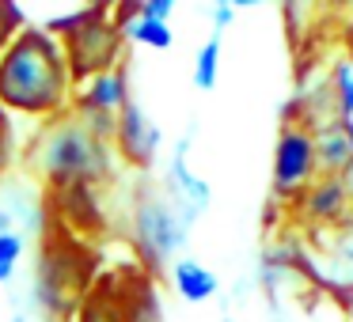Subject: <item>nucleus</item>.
Segmentation results:
<instances>
[{"label":"nucleus","mask_w":353,"mask_h":322,"mask_svg":"<svg viewBox=\"0 0 353 322\" xmlns=\"http://www.w3.org/2000/svg\"><path fill=\"white\" fill-rule=\"evenodd\" d=\"M125 42H137V46H148V50H168L171 46V27L168 23H156V19H133L125 27Z\"/></svg>","instance_id":"obj_17"},{"label":"nucleus","mask_w":353,"mask_h":322,"mask_svg":"<svg viewBox=\"0 0 353 322\" xmlns=\"http://www.w3.org/2000/svg\"><path fill=\"white\" fill-rule=\"evenodd\" d=\"M216 72H221V34H213V39L198 50V57H194V84H198L201 92H209V87L216 84Z\"/></svg>","instance_id":"obj_18"},{"label":"nucleus","mask_w":353,"mask_h":322,"mask_svg":"<svg viewBox=\"0 0 353 322\" xmlns=\"http://www.w3.org/2000/svg\"><path fill=\"white\" fill-rule=\"evenodd\" d=\"M304 273L330 296L353 288V216L334 228L304 231Z\"/></svg>","instance_id":"obj_6"},{"label":"nucleus","mask_w":353,"mask_h":322,"mask_svg":"<svg viewBox=\"0 0 353 322\" xmlns=\"http://www.w3.org/2000/svg\"><path fill=\"white\" fill-rule=\"evenodd\" d=\"M103 8H107V4H84V8H77V12H57V16H50L46 23H42V31H46L50 39L65 42V39H72L84 23H92Z\"/></svg>","instance_id":"obj_16"},{"label":"nucleus","mask_w":353,"mask_h":322,"mask_svg":"<svg viewBox=\"0 0 353 322\" xmlns=\"http://www.w3.org/2000/svg\"><path fill=\"white\" fill-rule=\"evenodd\" d=\"M338 299H342L345 314H350V319H353V288H350V292H342V296H338Z\"/></svg>","instance_id":"obj_27"},{"label":"nucleus","mask_w":353,"mask_h":322,"mask_svg":"<svg viewBox=\"0 0 353 322\" xmlns=\"http://www.w3.org/2000/svg\"><path fill=\"white\" fill-rule=\"evenodd\" d=\"M19 258H23V235H16V231L0 235V281H8L16 273Z\"/></svg>","instance_id":"obj_23"},{"label":"nucleus","mask_w":353,"mask_h":322,"mask_svg":"<svg viewBox=\"0 0 353 322\" xmlns=\"http://www.w3.org/2000/svg\"><path fill=\"white\" fill-rule=\"evenodd\" d=\"M330 34H334V54L345 57V61H353V8H338L334 12Z\"/></svg>","instance_id":"obj_21"},{"label":"nucleus","mask_w":353,"mask_h":322,"mask_svg":"<svg viewBox=\"0 0 353 322\" xmlns=\"http://www.w3.org/2000/svg\"><path fill=\"white\" fill-rule=\"evenodd\" d=\"M292 224L300 231H319V228H334L345 216H353V205L342 190V178H327L319 175L296 201H292Z\"/></svg>","instance_id":"obj_10"},{"label":"nucleus","mask_w":353,"mask_h":322,"mask_svg":"<svg viewBox=\"0 0 353 322\" xmlns=\"http://www.w3.org/2000/svg\"><path fill=\"white\" fill-rule=\"evenodd\" d=\"M327 80H330V95H334L338 122H350L353 118V61L334 54V61L327 65Z\"/></svg>","instance_id":"obj_15"},{"label":"nucleus","mask_w":353,"mask_h":322,"mask_svg":"<svg viewBox=\"0 0 353 322\" xmlns=\"http://www.w3.org/2000/svg\"><path fill=\"white\" fill-rule=\"evenodd\" d=\"M312 137H315V167H319V175L338 178L353 163V148H350L342 122L319 125V129H312Z\"/></svg>","instance_id":"obj_13"},{"label":"nucleus","mask_w":353,"mask_h":322,"mask_svg":"<svg viewBox=\"0 0 353 322\" xmlns=\"http://www.w3.org/2000/svg\"><path fill=\"white\" fill-rule=\"evenodd\" d=\"M42 208H46V216L54 224H61L65 231L88 239V243L107 235V205H103L95 186H61V190H46Z\"/></svg>","instance_id":"obj_9"},{"label":"nucleus","mask_w":353,"mask_h":322,"mask_svg":"<svg viewBox=\"0 0 353 322\" xmlns=\"http://www.w3.org/2000/svg\"><path fill=\"white\" fill-rule=\"evenodd\" d=\"M232 16H236V12H232V4H216V8H213V23H216V34H221L224 27L232 23Z\"/></svg>","instance_id":"obj_25"},{"label":"nucleus","mask_w":353,"mask_h":322,"mask_svg":"<svg viewBox=\"0 0 353 322\" xmlns=\"http://www.w3.org/2000/svg\"><path fill=\"white\" fill-rule=\"evenodd\" d=\"M8 228H12V216L0 213V235H8Z\"/></svg>","instance_id":"obj_28"},{"label":"nucleus","mask_w":353,"mask_h":322,"mask_svg":"<svg viewBox=\"0 0 353 322\" xmlns=\"http://www.w3.org/2000/svg\"><path fill=\"white\" fill-rule=\"evenodd\" d=\"M99 246L65 231L46 216L39 243V269H34V299L57 322H72L84 292L99 277Z\"/></svg>","instance_id":"obj_2"},{"label":"nucleus","mask_w":353,"mask_h":322,"mask_svg":"<svg viewBox=\"0 0 353 322\" xmlns=\"http://www.w3.org/2000/svg\"><path fill=\"white\" fill-rule=\"evenodd\" d=\"M16 152H19V144H16V122H12L8 110L0 107V175L16 163Z\"/></svg>","instance_id":"obj_22"},{"label":"nucleus","mask_w":353,"mask_h":322,"mask_svg":"<svg viewBox=\"0 0 353 322\" xmlns=\"http://www.w3.org/2000/svg\"><path fill=\"white\" fill-rule=\"evenodd\" d=\"M69 99L72 80L65 65V46L42 27L27 23L0 54V107L8 114L54 122L69 114Z\"/></svg>","instance_id":"obj_1"},{"label":"nucleus","mask_w":353,"mask_h":322,"mask_svg":"<svg viewBox=\"0 0 353 322\" xmlns=\"http://www.w3.org/2000/svg\"><path fill=\"white\" fill-rule=\"evenodd\" d=\"M156 148H160V125L137 103L118 110V129H114V155L118 160L125 167L148 171L156 163Z\"/></svg>","instance_id":"obj_11"},{"label":"nucleus","mask_w":353,"mask_h":322,"mask_svg":"<svg viewBox=\"0 0 353 322\" xmlns=\"http://www.w3.org/2000/svg\"><path fill=\"white\" fill-rule=\"evenodd\" d=\"M39 163L46 190L61 186H107L114 182L118 155L110 144H99L72 114H61L46 122V133L39 140Z\"/></svg>","instance_id":"obj_3"},{"label":"nucleus","mask_w":353,"mask_h":322,"mask_svg":"<svg viewBox=\"0 0 353 322\" xmlns=\"http://www.w3.org/2000/svg\"><path fill=\"white\" fill-rule=\"evenodd\" d=\"M65 46V65H69V80L72 87L88 84L92 76H103V72L122 69V54H125V34L122 27L110 19V4L84 23L72 39L61 42Z\"/></svg>","instance_id":"obj_5"},{"label":"nucleus","mask_w":353,"mask_h":322,"mask_svg":"<svg viewBox=\"0 0 353 322\" xmlns=\"http://www.w3.org/2000/svg\"><path fill=\"white\" fill-rule=\"evenodd\" d=\"M342 129H345V137H350V148H353V118H350V122H342Z\"/></svg>","instance_id":"obj_29"},{"label":"nucleus","mask_w":353,"mask_h":322,"mask_svg":"<svg viewBox=\"0 0 353 322\" xmlns=\"http://www.w3.org/2000/svg\"><path fill=\"white\" fill-rule=\"evenodd\" d=\"M315 178H319V167H315L312 129L300 122H285L274 144V197L281 205H292Z\"/></svg>","instance_id":"obj_8"},{"label":"nucleus","mask_w":353,"mask_h":322,"mask_svg":"<svg viewBox=\"0 0 353 322\" xmlns=\"http://www.w3.org/2000/svg\"><path fill=\"white\" fill-rule=\"evenodd\" d=\"M338 178H342V190H345V197H350V205H353V163H350V167H345Z\"/></svg>","instance_id":"obj_26"},{"label":"nucleus","mask_w":353,"mask_h":322,"mask_svg":"<svg viewBox=\"0 0 353 322\" xmlns=\"http://www.w3.org/2000/svg\"><path fill=\"white\" fill-rule=\"evenodd\" d=\"M72 322H160V296L141 266L103 269L84 292Z\"/></svg>","instance_id":"obj_4"},{"label":"nucleus","mask_w":353,"mask_h":322,"mask_svg":"<svg viewBox=\"0 0 353 322\" xmlns=\"http://www.w3.org/2000/svg\"><path fill=\"white\" fill-rule=\"evenodd\" d=\"M171 281H175V292L186 303H205L209 296H216V277L209 273L201 261L179 258L175 266H171Z\"/></svg>","instance_id":"obj_14"},{"label":"nucleus","mask_w":353,"mask_h":322,"mask_svg":"<svg viewBox=\"0 0 353 322\" xmlns=\"http://www.w3.org/2000/svg\"><path fill=\"white\" fill-rule=\"evenodd\" d=\"M183 246V220L179 213L160 201L156 193H145L133 208V250L141 258V269L148 277H160L168 258Z\"/></svg>","instance_id":"obj_7"},{"label":"nucleus","mask_w":353,"mask_h":322,"mask_svg":"<svg viewBox=\"0 0 353 322\" xmlns=\"http://www.w3.org/2000/svg\"><path fill=\"white\" fill-rule=\"evenodd\" d=\"M133 95H130V72L114 69V72H103V76H92L88 84L72 87V99H69V114H118L122 107H130Z\"/></svg>","instance_id":"obj_12"},{"label":"nucleus","mask_w":353,"mask_h":322,"mask_svg":"<svg viewBox=\"0 0 353 322\" xmlns=\"http://www.w3.org/2000/svg\"><path fill=\"white\" fill-rule=\"evenodd\" d=\"M171 175H175V186H179V193L183 197H190V208H205V201H209V190H205V182H198V178L186 171V160H183V152L175 155V167H171Z\"/></svg>","instance_id":"obj_19"},{"label":"nucleus","mask_w":353,"mask_h":322,"mask_svg":"<svg viewBox=\"0 0 353 322\" xmlns=\"http://www.w3.org/2000/svg\"><path fill=\"white\" fill-rule=\"evenodd\" d=\"M171 8H175V0H145V4H141V19H156V23H168Z\"/></svg>","instance_id":"obj_24"},{"label":"nucleus","mask_w":353,"mask_h":322,"mask_svg":"<svg viewBox=\"0 0 353 322\" xmlns=\"http://www.w3.org/2000/svg\"><path fill=\"white\" fill-rule=\"evenodd\" d=\"M23 27H27V12L19 8V4H12V0H0V54L8 50V42L16 39Z\"/></svg>","instance_id":"obj_20"}]
</instances>
